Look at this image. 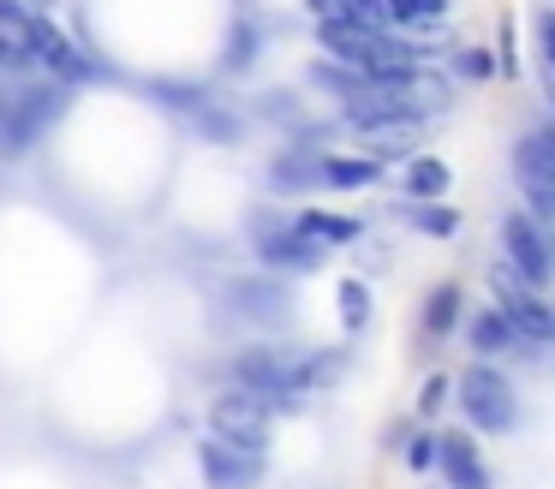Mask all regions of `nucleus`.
<instances>
[{
	"label": "nucleus",
	"instance_id": "5",
	"mask_svg": "<svg viewBox=\"0 0 555 489\" xmlns=\"http://www.w3.org/2000/svg\"><path fill=\"white\" fill-rule=\"evenodd\" d=\"M502 257L514 262L531 286H550L555 281V245H550V233H543V221L531 209H514L502 221Z\"/></svg>",
	"mask_w": 555,
	"mask_h": 489
},
{
	"label": "nucleus",
	"instance_id": "33",
	"mask_svg": "<svg viewBox=\"0 0 555 489\" xmlns=\"http://www.w3.org/2000/svg\"><path fill=\"white\" fill-rule=\"evenodd\" d=\"M550 7H555V0H550Z\"/></svg>",
	"mask_w": 555,
	"mask_h": 489
},
{
	"label": "nucleus",
	"instance_id": "7",
	"mask_svg": "<svg viewBox=\"0 0 555 489\" xmlns=\"http://www.w3.org/2000/svg\"><path fill=\"white\" fill-rule=\"evenodd\" d=\"M197 472H204L209 489H257L263 484V453H245L221 436L197 441Z\"/></svg>",
	"mask_w": 555,
	"mask_h": 489
},
{
	"label": "nucleus",
	"instance_id": "22",
	"mask_svg": "<svg viewBox=\"0 0 555 489\" xmlns=\"http://www.w3.org/2000/svg\"><path fill=\"white\" fill-rule=\"evenodd\" d=\"M406 197H448V162H436V155L406 162Z\"/></svg>",
	"mask_w": 555,
	"mask_h": 489
},
{
	"label": "nucleus",
	"instance_id": "23",
	"mask_svg": "<svg viewBox=\"0 0 555 489\" xmlns=\"http://www.w3.org/2000/svg\"><path fill=\"white\" fill-rule=\"evenodd\" d=\"M335 310H340V329L359 334L364 322H371V286H364V281H340L335 286Z\"/></svg>",
	"mask_w": 555,
	"mask_h": 489
},
{
	"label": "nucleus",
	"instance_id": "28",
	"mask_svg": "<svg viewBox=\"0 0 555 489\" xmlns=\"http://www.w3.org/2000/svg\"><path fill=\"white\" fill-rule=\"evenodd\" d=\"M531 36H538V54H543V66H550V78H555V7H538Z\"/></svg>",
	"mask_w": 555,
	"mask_h": 489
},
{
	"label": "nucleus",
	"instance_id": "4",
	"mask_svg": "<svg viewBox=\"0 0 555 489\" xmlns=\"http://www.w3.org/2000/svg\"><path fill=\"white\" fill-rule=\"evenodd\" d=\"M209 436L233 441V448H245V453H263V441H269V400H263V394H251V388L216 394V400H209Z\"/></svg>",
	"mask_w": 555,
	"mask_h": 489
},
{
	"label": "nucleus",
	"instance_id": "26",
	"mask_svg": "<svg viewBox=\"0 0 555 489\" xmlns=\"http://www.w3.org/2000/svg\"><path fill=\"white\" fill-rule=\"evenodd\" d=\"M436 453H442V436H430V429H418V436H406V465L412 472H430Z\"/></svg>",
	"mask_w": 555,
	"mask_h": 489
},
{
	"label": "nucleus",
	"instance_id": "30",
	"mask_svg": "<svg viewBox=\"0 0 555 489\" xmlns=\"http://www.w3.org/2000/svg\"><path fill=\"white\" fill-rule=\"evenodd\" d=\"M430 18V0H388V24H418Z\"/></svg>",
	"mask_w": 555,
	"mask_h": 489
},
{
	"label": "nucleus",
	"instance_id": "3",
	"mask_svg": "<svg viewBox=\"0 0 555 489\" xmlns=\"http://www.w3.org/2000/svg\"><path fill=\"white\" fill-rule=\"evenodd\" d=\"M490 293H495V305L514 317V329H519V340H526V346H555V310H550V298H543L507 257L490 262Z\"/></svg>",
	"mask_w": 555,
	"mask_h": 489
},
{
	"label": "nucleus",
	"instance_id": "15",
	"mask_svg": "<svg viewBox=\"0 0 555 489\" xmlns=\"http://www.w3.org/2000/svg\"><path fill=\"white\" fill-rule=\"evenodd\" d=\"M311 83H317V90H328V95H340L347 107L364 102V95H376V83L364 78L359 66H340V60H317V66H311Z\"/></svg>",
	"mask_w": 555,
	"mask_h": 489
},
{
	"label": "nucleus",
	"instance_id": "27",
	"mask_svg": "<svg viewBox=\"0 0 555 489\" xmlns=\"http://www.w3.org/2000/svg\"><path fill=\"white\" fill-rule=\"evenodd\" d=\"M448 394H460V376H430V382H424V394H418V412L436 417L448 406Z\"/></svg>",
	"mask_w": 555,
	"mask_h": 489
},
{
	"label": "nucleus",
	"instance_id": "19",
	"mask_svg": "<svg viewBox=\"0 0 555 489\" xmlns=\"http://www.w3.org/2000/svg\"><path fill=\"white\" fill-rule=\"evenodd\" d=\"M192 126L204 131V138H216V143H240V138H245L240 114H233L228 102H216V95H204V102L192 107Z\"/></svg>",
	"mask_w": 555,
	"mask_h": 489
},
{
	"label": "nucleus",
	"instance_id": "14",
	"mask_svg": "<svg viewBox=\"0 0 555 489\" xmlns=\"http://www.w3.org/2000/svg\"><path fill=\"white\" fill-rule=\"evenodd\" d=\"M460 305H466V298H460V286H454V281H436L430 293H424L418 329L430 334V340H448V329L460 322Z\"/></svg>",
	"mask_w": 555,
	"mask_h": 489
},
{
	"label": "nucleus",
	"instance_id": "2",
	"mask_svg": "<svg viewBox=\"0 0 555 489\" xmlns=\"http://www.w3.org/2000/svg\"><path fill=\"white\" fill-rule=\"evenodd\" d=\"M66 95H73V83H25V90H13V102L0 114V155H25L66 114Z\"/></svg>",
	"mask_w": 555,
	"mask_h": 489
},
{
	"label": "nucleus",
	"instance_id": "10",
	"mask_svg": "<svg viewBox=\"0 0 555 489\" xmlns=\"http://www.w3.org/2000/svg\"><path fill=\"white\" fill-rule=\"evenodd\" d=\"M436 472H442L448 489H495L490 465H483L478 441L466 429H442V453H436Z\"/></svg>",
	"mask_w": 555,
	"mask_h": 489
},
{
	"label": "nucleus",
	"instance_id": "8",
	"mask_svg": "<svg viewBox=\"0 0 555 489\" xmlns=\"http://www.w3.org/2000/svg\"><path fill=\"white\" fill-rule=\"evenodd\" d=\"M42 30H49V24H42L30 7L0 0V66H13V72L42 66Z\"/></svg>",
	"mask_w": 555,
	"mask_h": 489
},
{
	"label": "nucleus",
	"instance_id": "31",
	"mask_svg": "<svg viewBox=\"0 0 555 489\" xmlns=\"http://www.w3.org/2000/svg\"><path fill=\"white\" fill-rule=\"evenodd\" d=\"M340 7H347V0H305V12H311L317 24H323V18H340Z\"/></svg>",
	"mask_w": 555,
	"mask_h": 489
},
{
	"label": "nucleus",
	"instance_id": "29",
	"mask_svg": "<svg viewBox=\"0 0 555 489\" xmlns=\"http://www.w3.org/2000/svg\"><path fill=\"white\" fill-rule=\"evenodd\" d=\"M454 66L466 72V78H490V72H495V54H490V48H466Z\"/></svg>",
	"mask_w": 555,
	"mask_h": 489
},
{
	"label": "nucleus",
	"instance_id": "25",
	"mask_svg": "<svg viewBox=\"0 0 555 489\" xmlns=\"http://www.w3.org/2000/svg\"><path fill=\"white\" fill-rule=\"evenodd\" d=\"M340 18L364 24V30H388V0H347V7H340Z\"/></svg>",
	"mask_w": 555,
	"mask_h": 489
},
{
	"label": "nucleus",
	"instance_id": "11",
	"mask_svg": "<svg viewBox=\"0 0 555 489\" xmlns=\"http://www.w3.org/2000/svg\"><path fill=\"white\" fill-rule=\"evenodd\" d=\"M383 36H388V30H364V24H352V18H323V24H317V42L328 48V60H340V66H359V72H364V60L383 48Z\"/></svg>",
	"mask_w": 555,
	"mask_h": 489
},
{
	"label": "nucleus",
	"instance_id": "32",
	"mask_svg": "<svg viewBox=\"0 0 555 489\" xmlns=\"http://www.w3.org/2000/svg\"><path fill=\"white\" fill-rule=\"evenodd\" d=\"M538 143H543V155L555 162V119H550V126H538Z\"/></svg>",
	"mask_w": 555,
	"mask_h": 489
},
{
	"label": "nucleus",
	"instance_id": "20",
	"mask_svg": "<svg viewBox=\"0 0 555 489\" xmlns=\"http://www.w3.org/2000/svg\"><path fill=\"white\" fill-rule=\"evenodd\" d=\"M299 227L323 245H352L359 239V221L352 215H335V209H299Z\"/></svg>",
	"mask_w": 555,
	"mask_h": 489
},
{
	"label": "nucleus",
	"instance_id": "13",
	"mask_svg": "<svg viewBox=\"0 0 555 489\" xmlns=\"http://www.w3.org/2000/svg\"><path fill=\"white\" fill-rule=\"evenodd\" d=\"M42 66H49L54 83H90V78H96V60H90L73 36L54 30V24L42 30Z\"/></svg>",
	"mask_w": 555,
	"mask_h": 489
},
{
	"label": "nucleus",
	"instance_id": "24",
	"mask_svg": "<svg viewBox=\"0 0 555 489\" xmlns=\"http://www.w3.org/2000/svg\"><path fill=\"white\" fill-rule=\"evenodd\" d=\"M251 54H257V30H251V24H233V36H228V54H221V66H228V72H245V66H251Z\"/></svg>",
	"mask_w": 555,
	"mask_h": 489
},
{
	"label": "nucleus",
	"instance_id": "12",
	"mask_svg": "<svg viewBox=\"0 0 555 489\" xmlns=\"http://www.w3.org/2000/svg\"><path fill=\"white\" fill-rule=\"evenodd\" d=\"M466 346L490 364V358H502V352H514V346H526L519 340V329H514V317H507L502 305H490V310H478V317L466 322Z\"/></svg>",
	"mask_w": 555,
	"mask_h": 489
},
{
	"label": "nucleus",
	"instance_id": "1",
	"mask_svg": "<svg viewBox=\"0 0 555 489\" xmlns=\"http://www.w3.org/2000/svg\"><path fill=\"white\" fill-rule=\"evenodd\" d=\"M460 412H466V424L472 429H483V436H507V429L519 424V394H514V382L502 376L495 364H472V370H460Z\"/></svg>",
	"mask_w": 555,
	"mask_h": 489
},
{
	"label": "nucleus",
	"instance_id": "9",
	"mask_svg": "<svg viewBox=\"0 0 555 489\" xmlns=\"http://www.w3.org/2000/svg\"><path fill=\"white\" fill-rule=\"evenodd\" d=\"M251 250H257V262H263V269H287V274H311V269H323V262H328V245L305 233L299 215H293L281 233H269L263 245H251Z\"/></svg>",
	"mask_w": 555,
	"mask_h": 489
},
{
	"label": "nucleus",
	"instance_id": "6",
	"mask_svg": "<svg viewBox=\"0 0 555 489\" xmlns=\"http://www.w3.org/2000/svg\"><path fill=\"white\" fill-rule=\"evenodd\" d=\"M514 185H519V197H526V209L538 215L543 227H555V162L543 155L538 131H526V138L514 143Z\"/></svg>",
	"mask_w": 555,
	"mask_h": 489
},
{
	"label": "nucleus",
	"instance_id": "21",
	"mask_svg": "<svg viewBox=\"0 0 555 489\" xmlns=\"http://www.w3.org/2000/svg\"><path fill=\"white\" fill-rule=\"evenodd\" d=\"M275 185L281 191H299V185H323V155H305V150H287L275 162Z\"/></svg>",
	"mask_w": 555,
	"mask_h": 489
},
{
	"label": "nucleus",
	"instance_id": "17",
	"mask_svg": "<svg viewBox=\"0 0 555 489\" xmlns=\"http://www.w3.org/2000/svg\"><path fill=\"white\" fill-rule=\"evenodd\" d=\"M376 173H383L376 155H335V150H323V185L328 191H359V185H371Z\"/></svg>",
	"mask_w": 555,
	"mask_h": 489
},
{
	"label": "nucleus",
	"instance_id": "16",
	"mask_svg": "<svg viewBox=\"0 0 555 489\" xmlns=\"http://www.w3.org/2000/svg\"><path fill=\"white\" fill-rule=\"evenodd\" d=\"M228 305L240 310V317H263V322H275L281 310H287V293H281L275 281H233V286H228Z\"/></svg>",
	"mask_w": 555,
	"mask_h": 489
},
{
	"label": "nucleus",
	"instance_id": "18",
	"mask_svg": "<svg viewBox=\"0 0 555 489\" xmlns=\"http://www.w3.org/2000/svg\"><path fill=\"white\" fill-rule=\"evenodd\" d=\"M406 227H418V233H430V239H454L460 233V215L448 209L442 197H406Z\"/></svg>",
	"mask_w": 555,
	"mask_h": 489
}]
</instances>
